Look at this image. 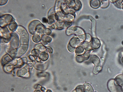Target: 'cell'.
I'll use <instances>...</instances> for the list:
<instances>
[{
    "mask_svg": "<svg viewBox=\"0 0 123 92\" xmlns=\"http://www.w3.org/2000/svg\"><path fill=\"white\" fill-rule=\"evenodd\" d=\"M35 68L37 69L40 71H44L47 69L46 64L41 62H35L34 65Z\"/></svg>",
    "mask_w": 123,
    "mask_h": 92,
    "instance_id": "5b68a950",
    "label": "cell"
},
{
    "mask_svg": "<svg viewBox=\"0 0 123 92\" xmlns=\"http://www.w3.org/2000/svg\"><path fill=\"white\" fill-rule=\"evenodd\" d=\"M92 62L94 64V68L100 67V62L99 58L95 55L92 56L91 58Z\"/></svg>",
    "mask_w": 123,
    "mask_h": 92,
    "instance_id": "9c48e42d",
    "label": "cell"
},
{
    "mask_svg": "<svg viewBox=\"0 0 123 92\" xmlns=\"http://www.w3.org/2000/svg\"><path fill=\"white\" fill-rule=\"evenodd\" d=\"M122 8L123 9V6H122Z\"/></svg>",
    "mask_w": 123,
    "mask_h": 92,
    "instance_id": "d6a6232c",
    "label": "cell"
},
{
    "mask_svg": "<svg viewBox=\"0 0 123 92\" xmlns=\"http://www.w3.org/2000/svg\"><path fill=\"white\" fill-rule=\"evenodd\" d=\"M13 60V58L11 56L8 54H6L2 58L1 63L2 65L4 66L11 62Z\"/></svg>",
    "mask_w": 123,
    "mask_h": 92,
    "instance_id": "52a82bcc",
    "label": "cell"
},
{
    "mask_svg": "<svg viewBox=\"0 0 123 92\" xmlns=\"http://www.w3.org/2000/svg\"><path fill=\"white\" fill-rule=\"evenodd\" d=\"M91 46L92 47L96 49L99 48L100 46V43L99 40L98 38H94L92 39Z\"/></svg>",
    "mask_w": 123,
    "mask_h": 92,
    "instance_id": "ba28073f",
    "label": "cell"
},
{
    "mask_svg": "<svg viewBox=\"0 0 123 92\" xmlns=\"http://www.w3.org/2000/svg\"><path fill=\"white\" fill-rule=\"evenodd\" d=\"M80 42V40L79 39L74 37L70 40L69 45L72 47L74 48L79 45Z\"/></svg>",
    "mask_w": 123,
    "mask_h": 92,
    "instance_id": "8fae6325",
    "label": "cell"
},
{
    "mask_svg": "<svg viewBox=\"0 0 123 92\" xmlns=\"http://www.w3.org/2000/svg\"><path fill=\"white\" fill-rule=\"evenodd\" d=\"M82 46H83V47L86 50H88L90 49L91 47L90 44L87 42H84L82 45Z\"/></svg>",
    "mask_w": 123,
    "mask_h": 92,
    "instance_id": "d6986e66",
    "label": "cell"
},
{
    "mask_svg": "<svg viewBox=\"0 0 123 92\" xmlns=\"http://www.w3.org/2000/svg\"><path fill=\"white\" fill-rule=\"evenodd\" d=\"M84 51V48L81 46L77 47L75 53L77 54H80L83 53Z\"/></svg>",
    "mask_w": 123,
    "mask_h": 92,
    "instance_id": "e0dca14e",
    "label": "cell"
},
{
    "mask_svg": "<svg viewBox=\"0 0 123 92\" xmlns=\"http://www.w3.org/2000/svg\"><path fill=\"white\" fill-rule=\"evenodd\" d=\"M86 41L90 42L91 40V37L90 35L88 34H86Z\"/></svg>",
    "mask_w": 123,
    "mask_h": 92,
    "instance_id": "7402d4cb",
    "label": "cell"
},
{
    "mask_svg": "<svg viewBox=\"0 0 123 92\" xmlns=\"http://www.w3.org/2000/svg\"><path fill=\"white\" fill-rule=\"evenodd\" d=\"M121 61H122V63H123V57L122 58Z\"/></svg>",
    "mask_w": 123,
    "mask_h": 92,
    "instance_id": "1f68e13d",
    "label": "cell"
},
{
    "mask_svg": "<svg viewBox=\"0 0 123 92\" xmlns=\"http://www.w3.org/2000/svg\"><path fill=\"white\" fill-rule=\"evenodd\" d=\"M115 81L116 83L121 88L123 92V75H120L117 76Z\"/></svg>",
    "mask_w": 123,
    "mask_h": 92,
    "instance_id": "8992f818",
    "label": "cell"
},
{
    "mask_svg": "<svg viewBox=\"0 0 123 92\" xmlns=\"http://www.w3.org/2000/svg\"><path fill=\"white\" fill-rule=\"evenodd\" d=\"M15 66L10 63L7 64L3 66L4 71L6 73H10L14 69Z\"/></svg>",
    "mask_w": 123,
    "mask_h": 92,
    "instance_id": "30bf717a",
    "label": "cell"
},
{
    "mask_svg": "<svg viewBox=\"0 0 123 92\" xmlns=\"http://www.w3.org/2000/svg\"><path fill=\"white\" fill-rule=\"evenodd\" d=\"M46 92H52V91H51V90H47Z\"/></svg>",
    "mask_w": 123,
    "mask_h": 92,
    "instance_id": "4dcf8cb0",
    "label": "cell"
},
{
    "mask_svg": "<svg viewBox=\"0 0 123 92\" xmlns=\"http://www.w3.org/2000/svg\"><path fill=\"white\" fill-rule=\"evenodd\" d=\"M29 58L30 59L33 61H35L36 59L33 56L30 55L29 56Z\"/></svg>",
    "mask_w": 123,
    "mask_h": 92,
    "instance_id": "d4e9b609",
    "label": "cell"
},
{
    "mask_svg": "<svg viewBox=\"0 0 123 92\" xmlns=\"http://www.w3.org/2000/svg\"><path fill=\"white\" fill-rule=\"evenodd\" d=\"M28 65L29 67L30 68H32L33 67V64L32 63H29L28 64Z\"/></svg>",
    "mask_w": 123,
    "mask_h": 92,
    "instance_id": "484cf974",
    "label": "cell"
},
{
    "mask_svg": "<svg viewBox=\"0 0 123 92\" xmlns=\"http://www.w3.org/2000/svg\"><path fill=\"white\" fill-rule=\"evenodd\" d=\"M68 48L69 52H74L75 49V48L72 47L69 44L68 46Z\"/></svg>",
    "mask_w": 123,
    "mask_h": 92,
    "instance_id": "44dd1931",
    "label": "cell"
},
{
    "mask_svg": "<svg viewBox=\"0 0 123 92\" xmlns=\"http://www.w3.org/2000/svg\"><path fill=\"white\" fill-rule=\"evenodd\" d=\"M23 63L25 64L27 63L28 60L27 58L26 57H24L21 58Z\"/></svg>",
    "mask_w": 123,
    "mask_h": 92,
    "instance_id": "603a6c76",
    "label": "cell"
},
{
    "mask_svg": "<svg viewBox=\"0 0 123 92\" xmlns=\"http://www.w3.org/2000/svg\"><path fill=\"white\" fill-rule=\"evenodd\" d=\"M90 5L93 8H98L100 6V2L99 0H92L90 2Z\"/></svg>",
    "mask_w": 123,
    "mask_h": 92,
    "instance_id": "7c38bea8",
    "label": "cell"
},
{
    "mask_svg": "<svg viewBox=\"0 0 123 92\" xmlns=\"http://www.w3.org/2000/svg\"><path fill=\"white\" fill-rule=\"evenodd\" d=\"M43 22L44 23H47V20L46 18H43Z\"/></svg>",
    "mask_w": 123,
    "mask_h": 92,
    "instance_id": "f1b7e54d",
    "label": "cell"
},
{
    "mask_svg": "<svg viewBox=\"0 0 123 92\" xmlns=\"http://www.w3.org/2000/svg\"><path fill=\"white\" fill-rule=\"evenodd\" d=\"M47 48L50 54H52L53 53V49L51 47H47Z\"/></svg>",
    "mask_w": 123,
    "mask_h": 92,
    "instance_id": "cb8c5ba5",
    "label": "cell"
},
{
    "mask_svg": "<svg viewBox=\"0 0 123 92\" xmlns=\"http://www.w3.org/2000/svg\"><path fill=\"white\" fill-rule=\"evenodd\" d=\"M101 70V67L94 68L93 70V73L95 74H97Z\"/></svg>",
    "mask_w": 123,
    "mask_h": 92,
    "instance_id": "ffe728a7",
    "label": "cell"
},
{
    "mask_svg": "<svg viewBox=\"0 0 123 92\" xmlns=\"http://www.w3.org/2000/svg\"><path fill=\"white\" fill-rule=\"evenodd\" d=\"M48 54L45 53H40L39 55L38 58L41 60L45 61L48 58Z\"/></svg>",
    "mask_w": 123,
    "mask_h": 92,
    "instance_id": "5bb4252c",
    "label": "cell"
},
{
    "mask_svg": "<svg viewBox=\"0 0 123 92\" xmlns=\"http://www.w3.org/2000/svg\"><path fill=\"white\" fill-rule=\"evenodd\" d=\"M30 76V74L29 72L28 73L24 76V78H27L29 77Z\"/></svg>",
    "mask_w": 123,
    "mask_h": 92,
    "instance_id": "4316f807",
    "label": "cell"
},
{
    "mask_svg": "<svg viewBox=\"0 0 123 92\" xmlns=\"http://www.w3.org/2000/svg\"><path fill=\"white\" fill-rule=\"evenodd\" d=\"M107 87L110 92H123L121 88L115 83V79L110 80L108 82Z\"/></svg>",
    "mask_w": 123,
    "mask_h": 92,
    "instance_id": "6da1fadb",
    "label": "cell"
},
{
    "mask_svg": "<svg viewBox=\"0 0 123 92\" xmlns=\"http://www.w3.org/2000/svg\"><path fill=\"white\" fill-rule=\"evenodd\" d=\"M85 90L86 92H93V90L91 85L88 83H86L84 85Z\"/></svg>",
    "mask_w": 123,
    "mask_h": 92,
    "instance_id": "2e32d148",
    "label": "cell"
},
{
    "mask_svg": "<svg viewBox=\"0 0 123 92\" xmlns=\"http://www.w3.org/2000/svg\"><path fill=\"white\" fill-rule=\"evenodd\" d=\"M117 0H110L109 1H110L111 3L114 4L117 2Z\"/></svg>",
    "mask_w": 123,
    "mask_h": 92,
    "instance_id": "f546056e",
    "label": "cell"
},
{
    "mask_svg": "<svg viewBox=\"0 0 123 92\" xmlns=\"http://www.w3.org/2000/svg\"><path fill=\"white\" fill-rule=\"evenodd\" d=\"M100 6L101 8H106L109 5L110 3L109 0L101 1Z\"/></svg>",
    "mask_w": 123,
    "mask_h": 92,
    "instance_id": "9a60e30c",
    "label": "cell"
},
{
    "mask_svg": "<svg viewBox=\"0 0 123 92\" xmlns=\"http://www.w3.org/2000/svg\"><path fill=\"white\" fill-rule=\"evenodd\" d=\"M7 0H3V2L1 0H0L1 5H4L6 3Z\"/></svg>",
    "mask_w": 123,
    "mask_h": 92,
    "instance_id": "83f0119b",
    "label": "cell"
},
{
    "mask_svg": "<svg viewBox=\"0 0 123 92\" xmlns=\"http://www.w3.org/2000/svg\"><path fill=\"white\" fill-rule=\"evenodd\" d=\"M34 48L35 49L37 50L40 52H44L46 50V48L42 44H38L36 45Z\"/></svg>",
    "mask_w": 123,
    "mask_h": 92,
    "instance_id": "4fadbf2b",
    "label": "cell"
},
{
    "mask_svg": "<svg viewBox=\"0 0 123 92\" xmlns=\"http://www.w3.org/2000/svg\"><path fill=\"white\" fill-rule=\"evenodd\" d=\"M28 48L27 45H22L17 50L16 57L19 58L23 55L26 52Z\"/></svg>",
    "mask_w": 123,
    "mask_h": 92,
    "instance_id": "277c9868",
    "label": "cell"
},
{
    "mask_svg": "<svg viewBox=\"0 0 123 92\" xmlns=\"http://www.w3.org/2000/svg\"><path fill=\"white\" fill-rule=\"evenodd\" d=\"M123 4V0H117L114 4L117 7L119 8H122Z\"/></svg>",
    "mask_w": 123,
    "mask_h": 92,
    "instance_id": "ac0fdd59",
    "label": "cell"
},
{
    "mask_svg": "<svg viewBox=\"0 0 123 92\" xmlns=\"http://www.w3.org/2000/svg\"><path fill=\"white\" fill-rule=\"evenodd\" d=\"M66 33L68 35H70L73 34L79 35L85 34L84 31L83 29L76 27H73L68 28L66 30Z\"/></svg>",
    "mask_w": 123,
    "mask_h": 92,
    "instance_id": "7a4b0ae2",
    "label": "cell"
},
{
    "mask_svg": "<svg viewBox=\"0 0 123 92\" xmlns=\"http://www.w3.org/2000/svg\"><path fill=\"white\" fill-rule=\"evenodd\" d=\"M29 67L28 66L22 67L18 69L16 73L17 76L20 77H24L25 75L29 72Z\"/></svg>",
    "mask_w": 123,
    "mask_h": 92,
    "instance_id": "3957f363",
    "label": "cell"
}]
</instances>
